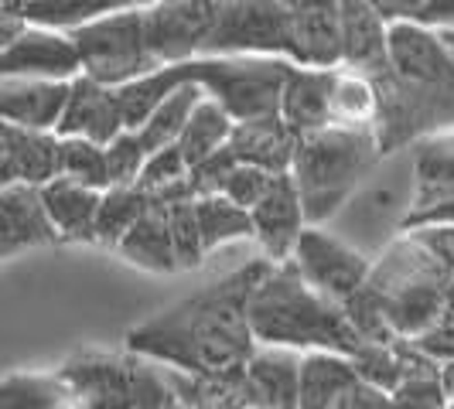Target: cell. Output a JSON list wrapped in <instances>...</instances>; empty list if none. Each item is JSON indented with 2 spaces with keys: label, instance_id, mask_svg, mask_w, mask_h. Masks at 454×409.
I'll list each match as a JSON object with an SVG mask.
<instances>
[{
  "label": "cell",
  "instance_id": "cell-28",
  "mask_svg": "<svg viewBox=\"0 0 454 409\" xmlns=\"http://www.w3.org/2000/svg\"><path fill=\"white\" fill-rule=\"evenodd\" d=\"M195 222H199V235H202L205 256L219 246H226L232 239H253V219L250 212L229 204L219 195H202L195 198Z\"/></svg>",
  "mask_w": 454,
  "mask_h": 409
},
{
  "label": "cell",
  "instance_id": "cell-1",
  "mask_svg": "<svg viewBox=\"0 0 454 409\" xmlns=\"http://www.w3.org/2000/svg\"><path fill=\"white\" fill-rule=\"evenodd\" d=\"M270 259H253L188 300L130 328L127 351L171 365L182 375H212L236 368L256 351L250 331V297L267 276Z\"/></svg>",
  "mask_w": 454,
  "mask_h": 409
},
{
  "label": "cell",
  "instance_id": "cell-31",
  "mask_svg": "<svg viewBox=\"0 0 454 409\" xmlns=\"http://www.w3.org/2000/svg\"><path fill=\"white\" fill-rule=\"evenodd\" d=\"M59 140V136H55ZM59 178L82 184L90 191H110V167H106V147H96L90 140H59Z\"/></svg>",
  "mask_w": 454,
  "mask_h": 409
},
{
  "label": "cell",
  "instance_id": "cell-15",
  "mask_svg": "<svg viewBox=\"0 0 454 409\" xmlns=\"http://www.w3.org/2000/svg\"><path fill=\"white\" fill-rule=\"evenodd\" d=\"M120 134H123V120L116 106V92L79 75L72 82L66 113L55 127V136L59 140L75 136V140H90L96 147H110Z\"/></svg>",
  "mask_w": 454,
  "mask_h": 409
},
{
  "label": "cell",
  "instance_id": "cell-40",
  "mask_svg": "<svg viewBox=\"0 0 454 409\" xmlns=\"http://www.w3.org/2000/svg\"><path fill=\"white\" fill-rule=\"evenodd\" d=\"M335 409H393V399H389L387 392H380V389L365 386V382L356 379V382L339 396Z\"/></svg>",
  "mask_w": 454,
  "mask_h": 409
},
{
  "label": "cell",
  "instance_id": "cell-23",
  "mask_svg": "<svg viewBox=\"0 0 454 409\" xmlns=\"http://www.w3.org/2000/svg\"><path fill=\"white\" fill-rule=\"evenodd\" d=\"M7 7H11V14L21 18L24 27H45V31L72 35L96 18H106L130 4L127 0H18Z\"/></svg>",
  "mask_w": 454,
  "mask_h": 409
},
{
  "label": "cell",
  "instance_id": "cell-10",
  "mask_svg": "<svg viewBox=\"0 0 454 409\" xmlns=\"http://www.w3.org/2000/svg\"><path fill=\"white\" fill-rule=\"evenodd\" d=\"M212 21H215V4L208 0L144 7V42L158 72L199 58L205 38L212 31Z\"/></svg>",
  "mask_w": 454,
  "mask_h": 409
},
{
  "label": "cell",
  "instance_id": "cell-20",
  "mask_svg": "<svg viewBox=\"0 0 454 409\" xmlns=\"http://www.w3.org/2000/svg\"><path fill=\"white\" fill-rule=\"evenodd\" d=\"M341 27V68L356 75H376L389 66L387 51V24L365 0H345L339 4Z\"/></svg>",
  "mask_w": 454,
  "mask_h": 409
},
{
  "label": "cell",
  "instance_id": "cell-34",
  "mask_svg": "<svg viewBox=\"0 0 454 409\" xmlns=\"http://www.w3.org/2000/svg\"><path fill=\"white\" fill-rule=\"evenodd\" d=\"M168 215V232H171V250L178 259V273L199 270L205 259L202 235H199V222H195V202H171L164 204Z\"/></svg>",
  "mask_w": 454,
  "mask_h": 409
},
{
  "label": "cell",
  "instance_id": "cell-3",
  "mask_svg": "<svg viewBox=\"0 0 454 409\" xmlns=\"http://www.w3.org/2000/svg\"><path fill=\"white\" fill-rule=\"evenodd\" d=\"M250 331L260 348H287L297 355L328 351L352 359L365 341L352 331L339 304L318 297L294 263L270 266L250 297Z\"/></svg>",
  "mask_w": 454,
  "mask_h": 409
},
{
  "label": "cell",
  "instance_id": "cell-39",
  "mask_svg": "<svg viewBox=\"0 0 454 409\" xmlns=\"http://www.w3.org/2000/svg\"><path fill=\"white\" fill-rule=\"evenodd\" d=\"M420 355H427L431 362L437 365H448L454 362V318L448 314V307H444V318L437 320L434 328H427L420 338L410 341Z\"/></svg>",
  "mask_w": 454,
  "mask_h": 409
},
{
  "label": "cell",
  "instance_id": "cell-17",
  "mask_svg": "<svg viewBox=\"0 0 454 409\" xmlns=\"http://www.w3.org/2000/svg\"><path fill=\"white\" fill-rule=\"evenodd\" d=\"M51 178H59L55 134H35L0 120V188L11 184L45 188Z\"/></svg>",
  "mask_w": 454,
  "mask_h": 409
},
{
  "label": "cell",
  "instance_id": "cell-33",
  "mask_svg": "<svg viewBox=\"0 0 454 409\" xmlns=\"http://www.w3.org/2000/svg\"><path fill=\"white\" fill-rule=\"evenodd\" d=\"M383 24H413L431 35L454 31V0H376Z\"/></svg>",
  "mask_w": 454,
  "mask_h": 409
},
{
  "label": "cell",
  "instance_id": "cell-19",
  "mask_svg": "<svg viewBox=\"0 0 454 409\" xmlns=\"http://www.w3.org/2000/svg\"><path fill=\"white\" fill-rule=\"evenodd\" d=\"M72 82H27L0 79V120L35 134H55L66 113Z\"/></svg>",
  "mask_w": 454,
  "mask_h": 409
},
{
  "label": "cell",
  "instance_id": "cell-8",
  "mask_svg": "<svg viewBox=\"0 0 454 409\" xmlns=\"http://www.w3.org/2000/svg\"><path fill=\"white\" fill-rule=\"evenodd\" d=\"M68 42L75 45L82 75L106 89L130 86L137 79H147L158 72L144 42V7L137 4L72 31Z\"/></svg>",
  "mask_w": 454,
  "mask_h": 409
},
{
  "label": "cell",
  "instance_id": "cell-13",
  "mask_svg": "<svg viewBox=\"0 0 454 409\" xmlns=\"http://www.w3.org/2000/svg\"><path fill=\"white\" fill-rule=\"evenodd\" d=\"M250 219H253V239L260 243L263 259H270L273 266L291 263L297 239L308 228L291 174H273L267 195L250 212Z\"/></svg>",
  "mask_w": 454,
  "mask_h": 409
},
{
  "label": "cell",
  "instance_id": "cell-30",
  "mask_svg": "<svg viewBox=\"0 0 454 409\" xmlns=\"http://www.w3.org/2000/svg\"><path fill=\"white\" fill-rule=\"evenodd\" d=\"M68 389L59 375H7L0 379V409H68Z\"/></svg>",
  "mask_w": 454,
  "mask_h": 409
},
{
  "label": "cell",
  "instance_id": "cell-14",
  "mask_svg": "<svg viewBox=\"0 0 454 409\" xmlns=\"http://www.w3.org/2000/svg\"><path fill=\"white\" fill-rule=\"evenodd\" d=\"M454 226V140H434L417 160V202L403 219V228Z\"/></svg>",
  "mask_w": 454,
  "mask_h": 409
},
{
  "label": "cell",
  "instance_id": "cell-45",
  "mask_svg": "<svg viewBox=\"0 0 454 409\" xmlns=\"http://www.w3.org/2000/svg\"><path fill=\"white\" fill-rule=\"evenodd\" d=\"M171 409H178V403H175V406H171Z\"/></svg>",
  "mask_w": 454,
  "mask_h": 409
},
{
  "label": "cell",
  "instance_id": "cell-26",
  "mask_svg": "<svg viewBox=\"0 0 454 409\" xmlns=\"http://www.w3.org/2000/svg\"><path fill=\"white\" fill-rule=\"evenodd\" d=\"M232 127H236V123L229 120V113L219 103H212V99H202V103L192 110L182 136L175 140V147H178V154H182L188 174L199 171L202 164H208V160L226 147Z\"/></svg>",
  "mask_w": 454,
  "mask_h": 409
},
{
  "label": "cell",
  "instance_id": "cell-41",
  "mask_svg": "<svg viewBox=\"0 0 454 409\" xmlns=\"http://www.w3.org/2000/svg\"><path fill=\"white\" fill-rule=\"evenodd\" d=\"M21 31H24L21 18H18V14H11V7H7V4H0V51L11 45Z\"/></svg>",
  "mask_w": 454,
  "mask_h": 409
},
{
  "label": "cell",
  "instance_id": "cell-44",
  "mask_svg": "<svg viewBox=\"0 0 454 409\" xmlns=\"http://www.w3.org/2000/svg\"><path fill=\"white\" fill-rule=\"evenodd\" d=\"M448 314L454 318V280H451V287H448Z\"/></svg>",
  "mask_w": 454,
  "mask_h": 409
},
{
  "label": "cell",
  "instance_id": "cell-6",
  "mask_svg": "<svg viewBox=\"0 0 454 409\" xmlns=\"http://www.w3.org/2000/svg\"><path fill=\"white\" fill-rule=\"evenodd\" d=\"M55 375L75 409H171L178 403L168 375L130 351H79Z\"/></svg>",
  "mask_w": 454,
  "mask_h": 409
},
{
  "label": "cell",
  "instance_id": "cell-27",
  "mask_svg": "<svg viewBox=\"0 0 454 409\" xmlns=\"http://www.w3.org/2000/svg\"><path fill=\"white\" fill-rule=\"evenodd\" d=\"M202 99H205V92L199 89L195 82H184V86H178L168 99H160L158 110L147 116V123H144L140 130H134L137 140H140V147H144V154L151 158V154H158L164 147H171V143L182 136L188 116H192V110H195Z\"/></svg>",
  "mask_w": 454,
  "mask_h": 409
},
{
  "label": "cell",
  "instance_id": "cell-32",
  "mask_svg": "<svg viewBox=\"0 0 454 409\" xmlns=\"http://www.w3.org/2000/svg\"><path fill=\"white\" fill-rule=\"evenodd\" d=\"M376 123V92L365 75L339 68L332 86V127H372Z\"/></svg>",
  "mask_w": 454,
  "mask_h": 409
},
{
  "label": "cell",
  "instance_id": "cell-42",
  "mask_svg": "<svg viewBox=\"0 0 454 409\" xmlns=\"http://www.w3.org/2000/svg\"><path fill=\"white\" fill-rule=\"evenodd\" d=\"M441 386H444V392H448V399L454 403V362L441 365Z\"/></svg>",
  "mask_w": 454,
  "mask_h": 409
},
{
  "label": "cell",
  "instance_id": "cell-11",
  "mask_svg": "<svg viewBox=\"0 0 454 409\" xmlns=\"http://www.w3.org/2000/svg\"><path fill=\"white\" fill-rule=\"evenodd\" d=\"M82 75L75 45L68 35L24 27L11 45L0 51V79H27V82H75Z\"/></svg>",
  "mask_w": 454,
  "mask_h": 409
},
{
  "label": "cell",
  "instance_id": "cell-36",
  "mask_svg": "<svg viewBox=\"0 0 454 409\" xmlns=\"http://www.w3.org/2000/svg\"><path fill=\"white\" fill-rule=\"evenodd\" d=\"M393 409H448L451 399L441 386V372H410L389 392Z\"/></svg>",
  "mask_w": 454,
  "mask_h": 409
},
{
  "label": "cell",
  "instance_id": "cell-4",
  "mask_svg": "<svg viewBox=\"0 0 454 409\" xmlns=\"http://www.w3.org/2000/svg\"><path fill=\"white\" fill-rule=\"evenodd\" d=\"M376 160L380 143L372 127H328L297 140L287 174L297 188L304 222L318 226L332 219Z\"/></svg>",
  "mask_w": 454,
  "mask_h": 409
},
{
  "label": "cell",
  "instance_id": "cell-22",
  "mask_svg": "<svg viewBox=\"0 0 454 409\" xmlns=\"http://www.w3.org/2000/svg\"><path fill=\"white\" fill-rule=\"evenodd\" d=\"M99 191H90L68 178H51L42 188V204L55 235L66 243H96V212H99Z\"/></svg>",
  "mask_w": 454,
  "mask_h": 409
},
{
  "label": "cell",
  "instance_id": "cell-9",
  "mask_svg": "<svg viewBox=\"0 0 454 409\" xmlns=\"http://www.w3.org/2000/svg\"><path fill=\"white\" fill-rule=\"evenodd\" d=\"M291 263L315 294L339 304V307L363 290L369 270H372V263L365 256H359L352 246H345L321 228H304L301 232Z\"/></svg>",
  "mask_w": 454,
  "mask_h": 409
},
{
  "label": "cell",
  "instance_id": "cell-5",
  "mask_svg": "<svg viewBox=\"0 0 454 409\" xmlns=\"http://www.w3.org/2000/svg\"><path fill=\"white\" fill-rule=\"evenodd\" d=\"M451 280L454 273L441 259H434L417 239H407L396 243L383 263L369 270L365 290L376 297L389 331L396 338L413 341L444 318Z\"/></svg>",
  "mask_w": 454,
  "mask_h": 409
},
{
  "label": "cell",
  "instance_id": "cell-25",
  "mask_svg": "<svg viewBox=\"0 0 454 409\" xmlns=\"http://www.w3.org/2000/svg\"><path fill=\"white\" fill-rule=\"evenodd\" d=\"M116 252L127 263L140 266V270L178 273V259H175V250H171V232H168L164 204H147V212L137 219V226L127 232V239L120 243Z\"/></svg>",
  "mask_w": 454,
  "mask_h": 409
},
{
  "label": "cell",
  "instance_id": "cell-35",
  "mask_svg": "<svg viewBox=\"0 0 454 409\" xmlns=\"http://www.w3.org/2000/svg\"><path fill=\"white\" fill-rule=\"evenodd\" d=\"M348 362L356 368V379L365 386L380 389L387 396L400 386V359H396L393 344H363Z\"/></svg>",
  "mask_w": 454,
  "mask_h": 409
},
{
  "label": "cell",
  "instance_id": "cell-21",
  "mask_svg": "<svg viewBox=\"0 0 454 409\" xmlns=\"http://www.w3.org/2000/svg\"><path fill=\"white\" fill-rule=\"evenodd\" d=\"M247 389L253 409H294L301 355L287 348H260L247 359Z\"/></svg>",
  "mask_w": 454,
  "mask_h": 409
},
{
  "label": "cell",
  "instance_id": "cell-38",
  "mask_svg": "<svg viewBox=\"0 0 454 409\" xmlns=\"http://www.w3.org/2000/svg\"><path fill=\"white\" fill-rule=\"evenodd\" d=\"M184 178H188V167H184L178 147L171 143V147H164V150H158V154H151V158H147L144 171H140L137 188H140L144 195H154V191H164V188L182 184Z\"/></svg>",
  "mask_w": 454,
  "mask_h": 409
},
{
  "label": "cell",
  "instance_id": "cell-24",
  "mask_svg": "<svg viewBox=\"0 0 454 409\" xmlns=\"http://www.w3.org/2000/svg\"><path fill=\"white\" fill-rule=\"evenodd\" d=\"M356 382V368L341 355L308 351L301 355L294 409H335L339 396Z\"/></svg>",
  "mask_w": 454,
  "mask_h": 409
},
{
  "label": "cell",
  "instance_id": "cell-29",
  "mask_svg": "<svg viewBox=\"0 0 454 409\" xmlns=\"http://www.w3.org/2000/svg\"><path fill=\"white\" fill-rule=\"evenodd\" d=\"M151 198L140 188H110L99 198L96 212V243L106 250H120V243L127 239V232L137 226V219L147 212Z\"/></svg>",
  "mask_w": 454,
  "mask_h": 409
},
{
  "label": "cell",
  "instance_id": "cell-37",
  "mask_svg": "<svg viewBox=\"0 0 454 409\" xmlns=\"http://www.w3.org/2000/svg\"><path fill=\"white\" fill-rule=\"evenodd\" d=\"M147 164V154L140 147L137 134L123 130L114 143L106 147V167H110V188H137L140 171Z\"/></svg>",
  "mask_w": 454,
  "mask_h": 409
},
{
  "label": "cell",
  "instance_id": "cell-43",
  "mask_svg": "<svg viewBox=\"0 0 454 409\" xmlns=\"http://www.w3.org/2000/svg\"><path fill=\"white\" fill-rule=\"evenodd\" d=\"M437 42H441V45H444V51L454 58V31H448V35H437Z\"/></svg>",
  "mask_w": 454,
  "mask_h": 409
},
{
  "label": "cell",
  "instance_id": "cell-7",
  "mask_svg": "<svg viewBox=\"0 0 454 409\" xmlns=\"http://www.w3.org/2000/svg\"><path fill=\"white\" fill-rule=\"evenodd\" d=\"M199 58H284L301 66V0L215 4V21Z\"/></svg>",
  "mask_w": 454,
  "mask_h": 409
},
{
  "label": "cell",
  "instance_id": "cell-46",
  "mask_svg": "<svg viewBox=\"0 0 454 409\" xmlns=\"http://www.w3.org/2000/svg\"><path fill=\"white\" fill-rule=\"evenodd\" d=\"M448 409H454V403H451V406H448Z\"/></svg>",
  "mask_w": 454,
  "mask_h": 409
},
{
  "label": "cell",
  "instance_id": "cell-16",
  "mask_svg": "<svg viewBox=\"0 0 454 409\" xmlns=\"http://www.w3.org/2000/svg\"><path fill=\"white\" fill-rule=\"evenodd\" d=\"M339 68H297L280 89V123L297 136L321 134L332 127V86Z\"/></svg>",
  "mask_w": 454,
  "mask_h": 409
},
{
  "label": "cell",
  "instance_id": "cell-2",
  "mask_svg": "<svg viewBox=\"0 0 454 409\" xmlns=\"http://www.w3.org/2000/svg\"><path fill=\"white\" fill-rule=\"evenodd\" d=\"M387 51L389 66L369 75L380 158L417 136L454 127V58L437 35L413 24H387Z\"/></svg>",
  "mask_w": 454,
  "mask_h": 409
},
{
  "label": "cell",
  "instance_id": "cell-18",
  "mask_svg": "<svg viewBox=\"0 0 454 409\" xmlns=\"http://www.w3.org/2000/svg\"><path fill=\"white\" fill-rule=\"evenodd\" d=\"M51 243H59V235L45 215L42 188L31 184L0 188V259Z\"/></svg>",
  "mask_w": 454,
  "mask_h": 409
},
{
  "label": "cell",
  "instance_id": "cell-12",
  "mask_svg": "<svg viewBox=\"0 0 454 409\" xmlns=\"http://www.w3.org/2000/svg\"><path fill=\"white\" fill-rule=\"evenodd\" d=\"M294 147L297 136L280 123V116L277 120H260V123H236L226 147L208 164H202L199 171H192L188 178H205V174H215L223 167H236V164L260 167L267 174H287Z\"/></svg>",
  "mask_w": 454,
  "mask_h": 409
},
{
  "label": "cell",
  "instance_id": "cell-47",
  "mask_svg": "<svg viewBox=\"0 0 454 409\" xmlns=\"http://www.w3.org/2000/svg\"><path fill=\"white\" fill-rule=\"evenodd\" d=\"M68 409H75V406H68Z\"/></svg>",
  "mask_w": 454,
  "mask_h": 409
}]
</instances>
